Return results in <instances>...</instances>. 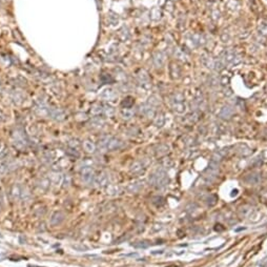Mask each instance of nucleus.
<instances>
[{
	"instance_id": "obj_12",
	"label": "nucleus",
	"mask_w": 267,
	"mask_h": 267,
	"mask_svg": "<svg viewBox=\"0 0 267 267\" xmlns=\"http://www.w3.org/2000/svg\"><path fill=\"white\" fill-rule=\"evenodd\" d=\"M224 65H225V63H224L222 59H217L214 61V65L212 67H215V70L216 71H221L224 68Z\"/></svg>"
},
{
	"instance_id": "obj_13",
	"label": "nucleus",
	"mask_w": 267,
	"mask_h": 267,
	"mask_svg": "<svg viewBox=\"0 0 267 267\" xmlns=\"http://www.w3.org/2000/svg\"><path fill=\"white\" fill-rule=\"evenodd\" d=\"M133 104H134V99L131 98V97H126L122 102V105L124 108H130V107H131V105Z\"/></svg>"
},
{
	"instance_id": "obj_15",
	"label": "nucleus",
	"mask_w": 267,
	"mask_h": 267,
	"mask_svg": "<svg viewBox=\"0 0 267 267\" xmlns=\"http://www.w3.org/2000/svg\"><path fill=\"white\" fill-rule=\"evenodd\" d=\"M103 111V107L101 105H94L93 107H91V113L93 114V115H100Z\"/></svg>"
},
{
	"instance_id": "obj_19",
	"label": "nucleus",
	"mask_w": 267,
	"mask_h": 267,
	"mask_svg": "<svg viewBox=\"0 0 267 267\" xmlns=\"http://www.w3.org/2000/svg\"><path fill=\"white\" fill-rule=\"evenodd\" d=\"M105 183H106V177L104 175H102V176H100V178H98V180H97V184L102 186V185H104Z\"/></svg>"
},
{
	"instance_id": "obj_20",
	"label": "nucleus",
	"mask_w": 267,
	"mask_h": 267,
	"mask_svg": "<svg viewBox=\"0 0 267 267\" xmlns=\"http://www.w3.org/2000/svg\"><path fill=\"white\" fill-rule=\"evenodd\" d=\"M7 171V163L1 162L0 163V174H4Z\"/></svg>"
},
{
	"instance_id": "obj_6",
	"label": "nucleus",
	"mask_w": 267,
	"mask_h": 267,
	"mask_svg": "<svg viewBox=\"0 0 267 267\" xmlns=\"http://www.w3.org/2000/svg\"><path fill=\"white\" fill-rule=\"evenodd\" d=\"M63 219H64V215H63L61 211H57L52 216L51 223L53 224V225H58V224L62 222Z\"/></svg>"
},
{
	"instance_id": "obj_22",
	"label": "nucleus",
	"mask_w": 267,
	"mask_h": 267,
	"mask_svg": "<svg viewBox=\"0 0 267 267\" xmlns=\"http://www.w3.org/2000/svg\"><path fill=\"white\" fill-rule=\"evenodd\" d=\"M221 83H222V84H224V85H227L228 83H229V79L228 78H226V77H223L222 78V80H221Z\"/></svg>"
},
{
	"instance_id": "obj_23",
	"label": "nucleus",
	"mask_w": 267,
	"mask_h": 267,
	"mask_svg": "<svg viewBox=\"0 0 267 267\" xmlns=\"http://www.w3.org/2000/svg\"><path fill=\"white\" fill-rule=\"evenodd\" d=\"M162 122H163V118H162V116L160 117V120H159V118H157V120H156V123H157V124H159V123H161V124H162Z\"/></svg>"
},
{
	"instance_id": "obj_17",
	"label": "nucleus",
	"mask_w": 267,
	"mask_h": 267,
	"mask_svg": "<svg viewBox=\"0 0 267 267\" xmlns=\"http://www.w3.org/2000/svg\"><path fill=\"white\" fill-rule=\"evenodd\" d=\"M174 107L178 113H183V111H185V104L183 102L182 103H175Z\"/></svg>"
},
{
	"instance_id": "obj_24",
	"label": "nucleus",
	"mask_w": 267,
	"mask_h": 267,
	"mask_svg": "<svg viewBox=\"0 0 267 267\" xmlns=\"http://www.w3.org/2000/svg\"><path fill=\"white\" fill-rule=\"evenodd\" d=\"M0 149H1V144H0Z\"/></svg>"
},
{
	"instance_id": "obj_21",
	"label": "nucleus",
	"mask_w": 267,
	"mask_h": 267,
	"mask_svg": "<svg viewBox=\"0 0 267 267\" xmlns=\"http://www.w3.org/2000/svg\"><path fill=\"white\" fill-rule=\"evenodd\" d=\"M259 32L261 34H267V24H261L259 27Z\"/></svg>"
},
{
	"instance_id": "obj_8",
	"label": "nucleus",
	"mask_w": 267,
	"mask_h": 267,
	"mask_svg": "<svg viewBox=\"0 0 267 267\" xmlns=\"http://www.w3.org/2000/svg\"><path fill=\"white\" fill-rule=\"evenodd\" d=\"M169 71H171V78L173 79H178L180 77L181 71H180V67H178V65L171 63V67H169Z\"/></svg>"
},
{
	"instance_id": "obj_9",
	"label": "nucleus",
	"mask_w": 267,
	"mask_h": 267,
	"mask_svg": "<svg viewBox=\"0 0 267 267\" xmlns=\"http://www.w3.org/2000/svg\"><path fill=\"white\" fill-rule=\"evenodd\" d=\"M162 17V12L161 10H160L159 7H154L151 8V20H154V21H158V20H160Z\"/></svg>"
},
{
	"instance_id": "obj_11",
	"label": "nucleus",
	"mask_w": 267,
	"mask_h": 267,
	"mask_svg": "<svg viewBox=\"0 0 267 267\" xmlns=\"http://www.w3.org/2000/svg\"><path fill=\"white\" fill-rule=\"evenodd\" d=\"M173 100L175 103H182L184 101V95L180 93V91H177V93L173 95Z\"/></svg>"
},
{
	"instance_id": "obj_18",
	"label": "nucleus",
	"mask_w": 267,
	"mask_h": 267,
	"mask_svg": "<svg viewBox=\"0 0 267 267\" xmlns=\"http://www.w3.org/2000/svg\"><path fill=\"white\" fill-rule=\"evenodd\" d=\"M122 116L126 119H130L131 117L133 116V113H131V111H130L128 108H124V110L122 111Z\"/></svg>"
},
{
	"instance_id": "obj_10",
	"label": "nucleus",
	"mask_w": 267,
	"mask_h": 267,
	"mask_svg": "<svg viewBox=\"0 0 267 267\" xmlns=\"http://www.w3.org/2000/svg\"><path fill=\"white\" fill-rule=\"evenodd\" d=\"M83 147H84V149L87 153H94L95 149H96V146H95L94 143L91 141H85L83 143Z\"/></svg>"
},
{
	"instance_id": "obj_2",
	"label": "nucleus",
	"mask_w": 267,
	"mask_h": 267,
	"mask_svg": "<svg viewBox=\"0 0 267 267\" xmlns=\"http://www.w3.org/2000/svg\"><path fill=\"white\" fill-rule=\"evenodd\" d=\"M81 176L83 181L90 183L91 182V180L94 179L95 175H94V169L91 167V166H84L81 169Z\"/></svg>"
},
{
	"instance_id": "obj_5",
	"label": "nucleus",
	"mask_w": 267,
	"mask_h": 267,
	"mask_svg": "<svg viewBox=\"0 0 267 267\" xmlns=\"http://www.w3.org/2000/svg\"><path fill=\"white\" fill-rule=\"evenodd\" d=\"M50 115L53 119L57 120V121H62L64 119L65 115H64V111L59 110V108H53V110L50 111Z\"/></svg>"
},
{
	"instance_id": "obj_1",
	"label": "nucleus",
	"mask_w": 267,
	"mask_h": 267,
	"mask_svg": "<svg viewBox=\"0 0 267 267\" xmlns=\"http://www.w3.org/2000/svg\"><path fill=\"white\" fill-rule=\"evenodd\" d=\"M100 147L102 149H106V151H116V149H119L121 147L122 142L120 141L119 139H116V138H111V137H105L102 138L99 142Z\"/></svg>"
},
{
	"instance_id": "obj_16",
	"label": "nucleus",
	"mask_w": 267,
	"mask_h": 267,
	"mask_svg": "<svg viewBox=\"0 0 267 267\" xmlns=\"http://www.w3.org/2000/svg\"><path fill=\"white\" fill-rule=\"evenodd\" d=\"M231 115V110L229 107H224L222 111H221L220 116L223 117V118H229V116Z\"/></svg>"
},
{
	"instance_id": "obj_7",
	"label": "nucleus",
	"mask_w": 267,
	"mask_h": 267,
	"mask_svg": "<svg viewBox=\"0 0 267 267\" xmlns=\"http://www.w3.org/2000/svg\"><path fill=\"white\" fill-rule=\"evenodd\" d=\"M115 96H116L115 91L113 90V88H111V87L105 88V90H103L102 93H101V97L103 99H105V100H111Z\"/></svg>"
},
{
	"instance_id": "obj_3",
	"label": "nucleus",
	"mask_w": 267,
	"mask_h": 267,
	"mask_svg": "<svg viewBox=\"0 0 267 267\" xmlns=\"http://www.w3.org/2000/svg\"><path fill=\"white\" fill-rule=\"evenodd\" d=\"M236 58H237L236 52H235L234 50H231V48H229V50H225L223 52L222 58L221 59L223 60L224 63H232Z\"/></svg>"
},
{
	"instance_id": "obj_14",
	"label": "nucleus",
	"mask_w": 267,
	"mask_h": 267,
	"mask_svg": "<svg viewBox=\"0 0 267 267\" xmlns=\"http://www.w3.org/2000/svg\"><path fill=\"white\" fill-rule=\"evenodd\" d=\"M103 107V113L105 115H108V116H111L114 114V108L113 106H111L110 104H104L102 106Z\"/></svg>"
},
{
	"instance_id": "obj_4",
	"label": "nucleus",
	"mask_w": 267,
	"mask_h": 267,
	"mask_svg": "<svg viewBox=\"0 0 267 267\" xmlns=\"http://www.w3.org/2000/svg\"><path fill=\"white\" fill-rule=\"evenodd\" d=\"M153 62L156 67H162L165 63V54L163 52H157L153 57Z\"/></svg>"
}]
</instances>
